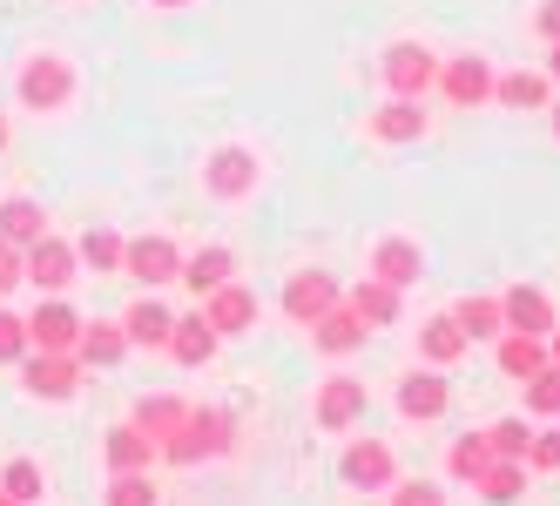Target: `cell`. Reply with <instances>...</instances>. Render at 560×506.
<instances>
[{"mask_svg":"<svg viewBox=\"0 0 560 506\" xmlns=\"http://www.w3.org/2000/svg\"><path fill=\"white\" fill-rule=\"evenodd\" d=\"M230 446H236V419L223 405H189V419L155 452H163L170 466H196V459H223Z\"/></svg>","mask_w":560,"mask_h":506,"instance_id":"1","label":"cell"},{"mask_svg":"<svg viewBox=\"0 0 560 506\" xmlns=\"http://www.w3.org/2000/svg\"><path fill=\"white\" fill-rule=\"evenodd\" d=\"M14 95H21V108H34V115L68 108V102H74V61H68V55H55V48L27 55V61L14 68Z\"/></svg>","mask_w":560,"mask_h":506,"instance_id":"2","label":"cell"},{"mask_svg":"<svg viewBox=\"0 0 560 506\" xmlns=\"http://www.w3.org/2000/svg\"><path fill=\"white\" fill-rule=\"evenodd\" d=\"M257 183H264L257 149L223 142V149H210V155H203V189H210L217 203H244V197H257Z\"/></svg>","mask_w":560,"mask_h":506,"instance_id":"3","label":"cell"},{"mask_svg":"<svg viewBox=\"0 0 560 506\" xmlns=\"http://www.w3.org/2000/svg\"><path fill=\"white\" fill-rule=\"evenodd\" d=\"M378 74H385V89H392V95L425 102V95H432V82H439V61H432V48H425V42H392V48L378 55Z\"/></svg>","mask_w":560,"mask_h":506,"instance_id":"4","label":"cell"},{"mask_svg":"<svg viewBox=\"0 0 560 506\" xmlns=\"http://www.w3.org/2000/svg\"><path fill=\"white\" fill-rule=\"evenodd\" d=\"M21 385L34 399H74L82 392V358L74 352H21Z\"/></svg>","mask_w":560,"mask_h":506,"instance_id":"5","label":"cell"},{"mask_svg":"<svg viewBox=\"0 0 560 506\" xmlns=\"http://www.w3.org/2000/svg\"><path fill=\"white\" fill-rule=\"evenodd\" d=\"M176 270H183V250L170 237H136V244H122V278H136L142 291L176 284Z\"/></svg>","mask_w":560,"mask_h":506,"instance_id":"6","label":"cell"},{"mask_svg":"<svg viewBox=\"0 0 560 506\" xmlns=\"http://www.w3.org/2000/svg\"><path fill=\"white\" fill-rule=\"evenodd\" d=\"M432 89L446 95L453 108H487L493 102V68H487V55H453L446 68H439Z\"/></svg>","mask_w":560,"mask_h":506,"instance_id":"7","label":"cell"},{"mask_svg":"<svg viewBox=\"0 0 560 506\" xmlns=\"http://www.w3.org/2000/svg\"><path fill=\"white\" fill-rule=\"evenodd\" d=\"M203 318H210V331L217 338H244V331H257V291L250 284H217V291H203Z\"/></svg>","mask_w":560,"mask_h":506,"instance_id":"8","label":"cell"},{"mask_svg":"<svg viewBox=\"0 0 560 506\" xmlns=\"http://www.w3.org/2000/svg\"><path fill=\"white\" fill-rule=\"evenodd\" d=\"M338 297H345V291H338L331 270H291V284H284V318H291V325H317Z\"/></svg>","mask_w":560,"mask_h":506,"instance_id":"9","label":"cell"},{"mask_svg":"<svg viewBox=\"0 0 560 506\" xmlns=\"http://www.w3.org/2000/svg\"><path fill=\"white\" fill-rule=\"evenodd\" d=\"M21 257H27V284H34V291H68L74 270H82L74 244H61V237H34Z\"/></svg>","mask_w":560,"mask_h":506,"instance_id":"10","label":"cell"},{"mask_svg":"<svg viewBox=\"0 0 560 506\" xmlns=\"http://www.w3.org/2000/svg\"><path fill=\"white\" fill-rule=\"evenodd\" d=\"M338 480L345 486H392L398 480V459H392L385 439H351L345 459H338Z\"/></svg>","mask_w":560,"mask_h":506,"instance_id":"11","label":"cell"},{"mask_svg":"<svg viewBox=\"0 0 560 506\" xmlns=\"http://www.w3.org/2000/svg\"><path fill=\"white\" fill-rule=\"evenodd\" d=\"M372 338V325L365 318H358V310L338 297L331 310H325V318H317L311 325V344H317V352H325V358H345V352H358V344H365Z\"/></svg>","mask_w":560,"mask_h":506,"instance_id":"12","label":"cell"},{"mask_svg":"<svg viewBox=\"0 0 560 506\" xmlns=\"http://www.w3.org/2000/svg\"><path fill=\"white\" fill-rule=\"evenodd\" d=\"M446 405H453V385L439 378V365L398 378V412H406V419H446Z\"/></svg>","mask_w":560,"mask_h":506,"instance_id":"13","label":"cell"},{"mask_svg":"<svg viewBox=\"0 0 560 506\" xmlns=\"http://www.w3.org/2000/svg\"><path fill=\"white\" fill-rule=\"evenodd\" d=\"M74 338H82V318H74L61 297H48L27 318V352H74Z\"/></svg>","mask_w":560,"mask_h":506,"instance_id":"14","label":"cell"},{"mask_svg":"<svg viewBox=\"0 0 560 506\" xmlns=\"http://www.w3.org/2000/svg\"><path fill=\"white\" fill-rule=\"evenodd\" d=\"M358 419H365V378H325V392H317V425H325V433H351Z\"/></svg>","mask_w":560,"mask_h":506,"instance_id":"15","label":"cell"},{"mask_svg":"<svg viewBox=\"0 0 560 506\" xmlns=\"http://www.w3.org/2000/svg\"><path fill=\"white\" fill-rule=\"evenodd\" d=\"M500 318H506V331L547 338V331H553V297H547L540 284H513V291L500 297Z\"/></svg>","mask_w":560,"mask_h":506,"instance_id":"16","label":"cell"},{"mask_svg":"<svg viewBox=\"0 0 560 506\" xmlns=\"http://www.w3.org/2000/svg\"><path fill=\"white\" fill-rule=\"evenodd\" d=\"M372 278H378V284H392V291L419 284V278H425V250H419L412 237H385V244L372 250Z\"/></svg>","mask_w":560,"mask_h":506,"instance_id":"17","label":"cell"},{"mask_svg":"<svg viewBox=\"0 0 560 506\" xmlns=\"http://www.w3.org/2000/svg\"><path fill=\"white\" fill-rule=\"evenodd\" d=\"M425 129H432V115H425L419 102H406V95H392L385 108H372V136L392 142V149H398V142H419Z\"/></svg>","mask_w":560,"mask_h":506,"instance_id":"18","label":"cell"},{"mask_svg":"<svg viewBox=\"0 0 560 506\" xmlns=\"http://www.w3.org/2000/svg\"><path fill=\"white\" fill-rule=\"evenodd\" d=\"M217 344H223V338L210 331L203 310H189V318L170 325V352H176V365H189V372H196V365H210V358H217Z\"/></svg>","mask_w":560,"mask_h":506,"instance_id":"19","label":"cell"},{"mask_svg":"<svg viewBox=\"0 0 560 506\" xmlns=\"http://www.w3.org/2000/svg\"><path fill=\"white\" fill-rule=\"evenodd\" d=\"M102 459H108V473H149L155 439L142 433V425H115V433L102 439Z\"/></svg>","mask_w":560,"mask_h":506,"instance_id":"20","label":"cell"},{"mask_svg":"<svg viewBox=\"0 0 560 506\" xmlns=\"http://www.w3.org/2000/svg\"><path fill=\"white\" fill-rule=\"evenodd\" d=\"M472 352V338L459 331V318H453V310H446V318H432L425 331H419V358L425 365H439V372H446V365H459Z\"/></svg>","mask_w":560,"mask_h":506,"instance_id":"21","label":"cell"},{"mask_svg":"<svg viewBox=\"0 0 560 506\" xmlns=\"http://www.w3.org/2000/svg\"><path fill=\"white\" fill-rule=\"evenodd\" d=\"M472 486H479V499H487V506H513L520 493H527V459H487Z\"/></svg>","mask_w":560,"mask_h":506,"instance_id":"22","label":"cell"},{"mask_svg":"<svg viewBox=\"0 0 560 506\" xmlns=\"http://www.w3.org/2000/svg\"><path fill=\"white\" fill-rule=\"evenodd\" d=\"M230 270H236V250H223V244H203L196 257H183V270H176V278H183L196 297H203V291L230 284Z\"/></svg>","mask_w":560,"mask_h":506,"instance_id":"23","label":"cell"},{"mask_svg":"<svg viewBox=\"0 0 560 506\" xmlns=\"http://www.w3.org/2000/svg\"><path fill=\"white\" fill-rule=\"evenodd\" d=\"M345 304L365 318L372 331H385V325H398V291L392 284H378V278H358L351 291H345Z\"/></svg>","mask_w":560,"mask_h":506,"instance_id":"24","label":"cell"},{"mask_svg":"<svg viewBox=\"0 0 560 506\" xmlns=\"http://www.w3.org/2000/svg\"><path fill=\"white\" fill-rule=\"evenodd\" d=\"M493 102H500V108H547L553 89H547V74L513 68V74H493Z\"/></svg>","mask_w":560,"mask_h":506,"instance_id":"25","label":"cell"},{"mask_svg":"<svg viewBox=\"0 0 560 506\" xmlns=\"http://www.w3.org/2000/svg\"><path fill=\"white\" fill-rule=\"evenodd\" d=\"M34 237H48V216H42V203L34 197H8L0 203V244H34Z\"/></svg>","mask_w":560,"mask_h":506,"instance_id":"26","label":"cell"},{"mask_svg":"<svg viewBox=\"0 0 560 506\" xmlns=\"http://www.w3.org/2000/svg\"><path fill=\"white\" fill-rule=\"evenodd\" d=\"M122 352H129V331L122 325H82V338H74V358L82 365H122Z\"/></svg>","mask_w":560,"mask_h":506,"instance_id":"27","label":"cell"},{"mask_svg":"<svg viewBox=\"0 0 560 506\" xmlns=\"http://www.w3.org/2000/svg\"><path fill=\"white\" fill-rule=\"evenodd\" d=\"M183 419H189V405H183L176 392H149V399L136 405V419H129V425H142V433H149L155 446H163V439L176 433V425H183Z\"/></svg>","mask_w":560,"mask_h":506,"instance_id":"28","label":"cell"},{"mask_svg":"<svg viewBox=\"0 0 560 506\" xmlns=\"http://www.w3.org/2000/svg\"><path fill=\"white\" fill-rule=\"evenodd\" d=\"M547 365V338H527V331H506L500 338V372L506 378H534Z\"/></svg>","mask_w":560,"mask_h":506,"instance_id":"29","label":"cell"},{"mask_svg":"<svg viewBox=\"0 0 560 506\" xmlns=\"http://www.w3.org/2000/svg\"><path fill=\"white\" fill-rule=\"evenodd\" d=\"M170 310L155 304V291L142 297V304H129V318H122V331H129V344H170Z\"/></svg>","mask_w":560,"mask_h":506,"instance_id":"30","label":"cell"},{"mask_svg":"<svg viewBox=\"0 0 560 506\" xmlns=\"http://www.w3.org/2000/svg\"><path fill=\"white\" fill-rule=\"evenodd\" d=\"M0 493H8V499H21V506H34V499H42L48 493V473H42V459H8V466H0Z\"/></svg>","mask_w":560,"mask_h":506,"instance_id":"31","label":"cell"},{"mask_svg":"<svg viewBox=\"0 0 560 506\" xmlns=\"http://www.w3.org/2000/svg\"><path fill=\"white\" fill-rule=\"evenodd\" d=\"M74 257H82L95 278H122V237H115V230H89V237L74 244Z\"/></svg>","mask_w":560,"mask_h":506,"instance_id":"32","label":"cell"},{"mask_svg":"<svg viewBox=\"0 0 560 506\" xmlns=\"http://www.w3.org/2000/svg\"><path fill=\"white\" fill-rule=\"evenodd\" d=\"M453 318H459L466 338H500V331H506L500 297H459V304H453Z\"/></svg>","mask_w":560,"mask_h":506,"instance_id":"33","label":"cell"},{"mask_svg":"<svg viewBox=\"0 0 560 506\" xmlns=\"http://www.w3.org/2000/svg\"><path fill=\"white\" fill-rule=\"evenodd\" d=\"M487 459H493V452H487V433H459V439H453V452H446V473L472 486V480H479V466H487Z\"/></svg>","mask_w":560,"mask_h":506,"instance_id":"34","label":"cell"},{"mask_svg":"<svg viewBox=\"0 0 560 506\" xmlns=\"http://www.w3.org/2000/svg\"><path fill=\"white\" fill-rule=\"evenodd\" d=\"M527 385V412L534 419H560V365H540L534 378H520Z\"/></svg>","mask_w":560,"mask_h":506,"instance_id":"35","label":"cell"},{"mask_svg":"<svg viewBox=\"0 0 560 506\" xmlns=\"http://www.w3.org/2000/svg\"><path fill=\"white\" fill-rule=\"evenodd\" d=\"M527 439H534L527 419H493V425H487V452H493V459H527Z\"/></svg>","mask_w":560,"mask_h":506,"instance_id":"36","label":"cell"},{"mask_svg":"<svg viewBox=\"0 0 560 506\" xmlns=\"http://www.w3.org/2000/svg\"><path fill=\"white\" fill-rule=\"evenodd\" d=\"M108 506H163V493L149 486V473H115L108 480Z\"/></svg>","mask_w":560,"mask_h":506,"instance_id":"37","label":"cell"},{"mask_svg":"<svg viewBox=\"0 0 560 506\" xmlns=\"http://www.w3.org/2000/svg\"><path fill=\"white\" fill-rule=\"evenodd\" d=\"M21 352H27V318L0 310V365H21Z\"/></svg>","mask_w":560,"mask_h":506,"instance_id":"38","label":"cell"},{"mask_svg":"<svg viewBox=\"0 0 560 506\" xmlns=\"http://www.w3.org/2000/svg\"><path fill=\"white\" fill-rule=\"evenodd\" d=\"M392 506H446V493H439L432 480H406V486L392 480Z\"/></svg>","mask_w":560,"mask_h":506,"instance_id":"39","label":"cell"},{"mask_svg":"<svg viewBox=\"0 0 560 506\" xmlns=\"http://www.w3.org/2000/svg\"><path fill=\"white\" fill-rule=\"evenodd\" d=\"M527 466L534 473H560V433H534L527 439Z\"/></svg>","mask_w":560,"mask_h":506,"instance_id":"40","label":"cell"},{"mask_svg":"<svg viewBox=\"0 0 560 506\" xmlns=\"http://www.w3.org/2000/svg\"><path fill=\"white\" fill-rule=\"evenodd\" d=\"M14 284H27V257H21V244H0V297Z\"/></svg>","mask_w":560,"mask_h":506,"instance_id":"41","label":"cell"},{"mask_svg":"<svg viewBox=\"0 0 560 506\" xmlns=\"http://www.w3.org/2000/svg\"><path fill=\"white\" fill-rule=\"evenodd\" d=\"M534 27H540V42H560V0H540V14H534Z\"/></svg>","mask_w":560,"mask_h":506,"instance_id":"42","label":"cell"},{"mask_svg":"<svg viewBox=\"0 0 560 506\" xmlns=\"http://www.w3.org/2000/svg\"><path fill=\"white\" fill-rule=\"evenodd\" d=\"M547 82H560V42H547Z\"/></svg>","mask_w":560,"mask_h":506,"instance_id":"43","label":"cell"},{"mask_svg":"<svg viewBox=\"0 0 560 506\" xmlns=\"http://www.w3.org/2000/svg\"><path fill=\"white\" fill-rule=\"evenodd\" d=\"M547 365H560V325L547 331Z\"/></svg>","mask_w":560,"mask_h":506,"instance_id":"44","label":"cell"},{"mask_svg":"<svg viewBox=\"0 0 560 506\" xmlns=\"http://www.w3.org/2000/svg\"><path fill=\"white\" fill-rule=\"evenodd\" d=\"M547 115H553V136H560V95H553V102H547Z\"/></svg>","mask_w":560,"mask_h":506,"instance_id":"45","label":"cell"},{"mask_svg":"<svg viewBox=\"0 0 560 506\" xmlns=\"http://www.w3.org/2000/svg\"><path fill=\"white\" fill-rule=\"evenodd\" d=\"M149 8H189V0H149Z\"/></svg>","mask_w":560,"mask_h":506,"instance_id":"46","label":"cell"},{"mask_svg":"<svg viewBox=\"0 0 560 506\" xmlns=\"http://www.w3.org/2000/svg\"><path fill=\"white\" fill-rule=\"evenodd\" d=\"M0 149H8V115H0Z\"/></svg>","mask_w":560,"mask_h":506,"instance_id":"47","label":"cell"},{"mask_svg":"<svg viewBox=\"0 0 560 506\" xmlns=\"http://www.w3.org/2000/svg\"><path fill=\"white\" fill-rule=\"evenodd\" d=\"M0 506H21V499H8V493H0Z\"/></svg>","mask_w":560,"mask_h":506,"instance_id":"48","label":"cell"}]
</instances>
